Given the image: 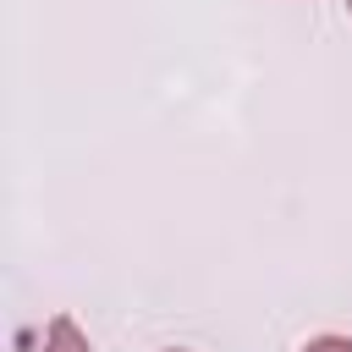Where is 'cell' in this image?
Masks as SVG:
<instances>
[{
  "mask_svg": "<svg viewBox=\"0 0 352 352\" xmlns=\"http://www.w3.org/2000/svg\"><path fill=\"white\" fill-rule=\"evenodd\" d=\"M346 6H352V0H346Z\"/></svg>",
  "mask_w": 352,
  "mask_h": 352,
  "instance_id": "277c9868",
  "label": "cell"
},
{
  "mask_svg": "<svg viewBox=\"0 0 352 352\" xmlns=\"http://www.w3.org/2000/svg\"><path fill=\"white\" fill-rule=\"evenodd\" d=\"M38 352H94V346H88V336L77 330L72 314H55V319H50V336H44Z\"/></svg>",
  "mask_w": 352,
  "mask_h": 352,
  "instance_id": "6da1fadb",
  "label": "cell"
},
{
  "mask_svg": "<svg viewBox=\"0 0 352 352\" xmlns=\"http://www.w3.org/2000/svg\"><path fill=\"white\" fill-rule=\"evenodd\" d=\"M170 352H187V346H170Z\"/></svg>",
  "mask_w": 352,
  "mask_h": 352,
  "instance_id": "3957f363",
  "label": "cell"
},
{
  "mask_svg": "<svg viewBox=\"0 0 352 352\" xmlns=\"http://www.w3.org/2000/svg\"><path fill=\"white\" fill-rule=\"evenodd\" d=\"M302 352H352V341H346V336H314Z\"/></svg>",
  "mask_w": 352,
  "mask_h": 352,
  "instance_id": "7a4b0ae2",
  "label": "cell"
}]
</instances>
